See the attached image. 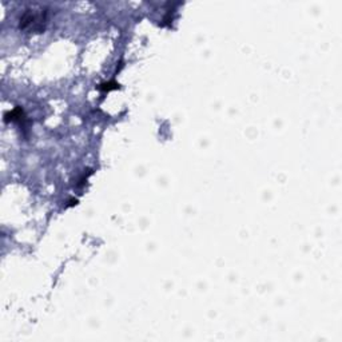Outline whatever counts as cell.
Segmentation results:
<instances>
[{"instance_id":"cell-1","label":"cell","mask_w":342,"mask_h":342,"mask_svg":"<svg viewBox=\"0 0 342 342\" xmlns=\"http://www.w3.org/2000/svg\"><path fill=\"white\" fill-rule=\"evenodd\" d=\"M48 11L46 8H28L21 13L19 28L27 34H42L46 30Z\"/></svg>"},{"instance_id":"cell-3","label":"cell","mask_w":342,"mask_h":342,"mask_svg":"<svg viewBox=\"0 0 342 342\" xmlns=\"http://www.w3.org/2000/svg\"><path fill=\"white\" fill-rule=\"evenodd\" d=\"M98 88L102 91V92H110V91L119 90L120 85L119 83H116L115 81H110V82H107V83H102V85H99Z\"/></svg>"},{"instance_id":"cell-2","label":"cell","mask_w":342,"mask_h":342,"mask_svg":"<svg viewBox=\"0 0 342 342\" xmlns=\"http://www.w3.org/2000/svg\"><path fill=\"white\" fill-rule=\"evenodd\" d=\"M26 120H27L26 112H24V110H23L20 106H16L15 108L9 110V111H7L4 114L5 123L12 122V123H17V124H20V126H24V122H26Z\"/></svg>"}]
</instances>
